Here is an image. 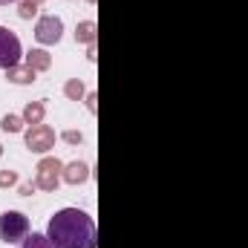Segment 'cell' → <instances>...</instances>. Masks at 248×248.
I'll use <instances>...</instances> for the list:
<instances>
[{"instance_id": "obj_1", "label": "cell", "mask_w": 248, "mask_h": 248, "mask_svg": "<svg viewBox=\"0 0 248 248\" xmlns=\"http://www.w3.org/2000/svg\"><path fill=\"white\" fill-rule=\"evenodd\" d=\"M46 237L52 240V248H95L98 246L95 222L81 208H61L49 219Z\"/></svg>"}, {"instance_id": "obj_2", "label": "cell", "mask_w": 248, "mask_h": 248, "mask_svg": "<svg viewBox=\"0 0 248 248\" xmlns=\"http://www.w3.org/2000/svg\"><path fill=\"white\" fill-rule=\"evenodd\" d=\"M29 237V217L20 211L0 214V240L3 243H23Z\"/></svg>"}, {"instance_id": "obj_3", "label": "cell", "mask_w": 248, "mask_h": 248, "mask_svg": "<svg viewBox=\"0 0 248 248\" xmlns=\"http://www.w3.org/2000/svg\"><path fill=\"white\" fill-rule=\"evenodd\" d=\"M61 173H63V162L55 156H44L35 168V187L38 190H58L61 185Z\"/></svg>"}, {"instance_id": "obj_4", "label": "cell", "mask_w": 248, "mask_h": 248, "mask_svg": "<svg viewBox=\"0 0 248 248\" xmlns=\"http://www.w3.org/2000/svg\"><path fill=\"white\" fill-rule=\"evenodd\" d=\"M55 130L49 127V124H32L26 133H23V144H26V150L29 153H41V156H46L52 147H55Z\"/></svg>"}, {"instance_id": "obj_5", "label": "cell", "mask_w": 248, "mask_h": 248, "mask_svg": "<svg viewBox=\"0 0 248 248\" xmlns=\"http://www.w3.org/2000/svg\"><path fill=\"white\" fill-rule=\"evenodd\" d=\"M23 58V46H20V38L9 29V26H0V69H12L17 66Z\"/></svg>"}, {"instance_id": "obj_6", "label": "cell", "mask_w": 248, "mask_h": 248, "mask_svg": "<svg viewBox=\"0 0 248 248\" xmlns=\"http://www.w3.org/2000/svg\"><path fill=\"white\" fill-rule=\"evenodd\" d=\"M63 38V20L58 15H41L35 23V41L41 46H55Z\"/></svg>"}, {"instance_id": "obj_7", "label": "cell", "mask_w": 248, "mask_h": 248, "mask_svg": "<svg viewBox=\"0 0 248 248\" xmlns=\"http://www.w3.org/2000/svg\"><path fill=\"white\" fill-rule=\"evenodd\" d=\"M87 179H90V165H87V162L75 159V162H66V165H63L61 182H66V185H72V187H78V185H84Z\"/></svg>"}, {"instance_id": "obj_8", "label": "cell", "mask_w": 248, "mask_h": 248, "mask_svg": "<svg viewBox=\"0 0 248 248\" xmlns=\"http://www.w3.org/2000/svg\"><path fill=\"white\" fill-rule=\"evenodd\" d=\"M6 81L9 84H17V87H29V84L38 81V72L32 66H26V63H17V66L6 69Z\"/></svg>"}, {"instance_id": "obj_9", "label": "cell", "mask_w": 248, "mask_h": 248, "mask_svg": "<svg viewBox=\"0 0 248 248\" xmlns=\"http://www.w3.org/2000/svg\"><path fill=\"white\" fill-rule=\"evenodd\" d=\"M23 63L32 66L35 72H49V69H52V55H49L46 49H29V52L23 55Z\"/></svg>"}, {"instance_id": "obj_10", "label": "cell", "mask_w": 248, "mask_h": 248, "mask_svg": "<svg viewBox=\"0 0 248 248\" xmlns=\"http://www.w3.org/2000/svg\"><path fill=\"white\" fill-rule=\"evenodd\" d=\"M95 38H98V23L95 20H81L78 26H75V41L78 44H95Z\"/></svg>"}, {"instance_id": "obj_11", "label": "cell", "mask_w": 248, "mask_h": 248, "mask_svg": "<svg viewBox=\"0 0 248 248\" xmlns=\"http://www.w3.org/2000/svg\"><path fill=\"white\" fill-rule=\"evenodd\" d=\"M20 116H23V122L29 124V127H32V124H44L46 104H44V101H29V104L23 107V113H20Z\"/></svg>"}, {"instance_id": "obj_12", "label": "cell", "mask_w": 248, "mask_h": 248, "mask_svg": "<svg viewBox=\"0 0 248 248\" xmlns=\"http://www.w3.org/2000/svg\"><path fill=\"white\" fill-rule=\"evenodd\" d=\"M63 95H66L69 101H84V95H87L84 81H81V78H69V81L63 84Z\"/></svg>"}, {"instance_id": "obj_13", "label": "cell", "mask_w": 248, "mask_h": 248, "mask_svg": "<svg viewBox=\"0 0 248 248\" xmlns=\"http://www.w3.org/2000/svg\"><path fill=\"white\" fill-rule=\"evenodd\" d=\"M23 127H26V122H23V116L6 113V116L0 119V130H3V133H23Z\"/></svg>"}, {"instance_id": "obj_14", "label": "cell", "mask_w": 248, "mask_h": 248, "mask_svg": "<svg viewBox=\"0 0 248 248\" xmlns=\"http://www.w3.org/2000/svg\"><path fill=\"white\" fill-rule=\"evenodd\" d=\"M20 248H52V240H49L46 234H29V237L20 243Z\"/></svg>"}, {"instance_id": "obj_15", "label": "cell", "mask_w": 248, "mask_h": 248, "mask_svg": "<svg viewBox=\"0 0 248 248\" xmlns=\"http://www.w3.org/2000/svg\"><path fill=\"white\" fill-rule=\"evenodd\" d=\"M17 17H20V20H32V17H38V3H32V0H20V3H17Z\"/></svg>"}, {"instance_id": "obj_16", "label": "cell", "mask_w": 248, "mask_h": 248, "mask_svg": "<svg viewBox=\"0 0 248 248\" xmlns=\"http://www.w3.org/2000/svg\"><path fill=\"white\" fill-rule=\"evenodd\" d=\"M20 182V176H17V170H12V168H6V170H0V190H6V187H15Z\"/></svg>"}, {"instance_id": "obj_17", "label": "cell", "mask_w": 248, "mask_h": 248, "mask_svg": "<svg viewBox=\"0 0 248 248\" xmlns=\"http://www.w3.org/2000/svg\"><path fill=\"white\" fill-rule=\"evenodd\" d=\"M61 139L66 141V144H72V147H78V144L84 141V133H81V130H63V133H61Z\"/></svg>"}, {"instance_id": "obj_18", "label": "cell", "mask_w": 248, "mask_h": 248, "mask_svg": "<svg viewBox=\"0 0 248 248\" xmlns=\"http://www.w3.org/2000/svg\"><path fill=\"white\" fill-rule=\"evenodd\" d=\"M84 101H87V110H90V113H95V110H98V93H87V95H84Z\"/></svg>"}, {"instance_id": "obj_19", "label": "cell", "mask_w": 248, "mask_h": 248, "mask_svg": "<svg viewBox=\"0 0 248 248\" xmlns=\"http://www.w3.org/2000/svg\"><path fill=\"white\" fill-rule=\"evenodd\" d=\"M35 190H38V187H35V182H23V185L17 187V193H20V196H32Z\"/></svg>"}, {"instance_id": "obj_20", "label": "cell", "mask_w": 248, "mask_h": 248, "mask_svg": "<svg viewBox=\"0 0 248 248\" xmlns=\"http://www.w3.org/2000/svg\"><path fill=\"white\" fill-rule=\"evenodd\" d=\"M87 58H90V61H95V58H98V46H95V44H90V52H87Z\"/></svg>"}, {"instance_id": "obj_21", "label": "cell", "mask_w": 248, "mask_h": 248, "mask_svg": "<svg viewBox=\"0 0 248 248\" xmlns=\"http://www.w3.org/2000/svg\"><path fill=\"white\" fill-rule=\"evenodd\" d=\"M9 3H20V0H0V6H9Z\"/></svg>"}, {"instance_id": "obj_22", "label": "cell", "mask_w": 248, "mask_h": 248, "mask_svg": "<svg viewBox=\"0 0 248 248\" xmlns=\"http://www.w3.org/2000/svg\"><path fill=\"white\" fill-rule=\"evenodd\" d=\"M32 3H38V6H41V3H44V0H32Z\"/></svg>"}, {"instance_id": "obj_23", "label": "cell", "mask_w": 248, "mask_h": 248, "mask_svg": "<svg viewBox=\"0 0 248 248\" xmlns=\"http://www.w3.org/2000/svg\"><path fill=\"white\" fill-rule=\"evenodd\" d=\"M0 156H3V144H0Z\"/></svg>"}, {"instance_id": "obj_24", "label": "cell", "mask_w": 248, "mask_h": 248, "mask_svg": "<svg viewBox=\"0 0 248 248\" xmlns=\"http://www.w3.org/2000/svg\"><path fill=\"white\" fill-rule=\"evenodd\" d=\"M90 3H95V0H90Z\"/></svg>"}]
</instances>
